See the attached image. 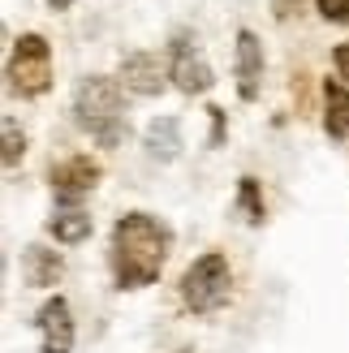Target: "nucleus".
I'll return each mask as SVG.
<instances>
[{"instance_id": "obj_1", "label": "nucleus", "mask_w": 349, "mask_h": 353, "mask_svg": "<svg viewBox=\"0 0 349 353\" xmlns=\"http://www.w3.org/2000/svg\"><path fill=\"white\" fill-rule=\"evenodd\" d=\"M172 233L147 211H130L112 228V272L121 289H143L164 272Z\"/></svg>"}, {"instance_id": "obj_2", "label": "nucleus", "mask_w": 349, "mask_h": 353, "mask_svg": "<svg viewBox=\"0 0 349 353\" xmlns=\"http://www.w3.org/2000/svg\"><path fill=\"white\" fill-rule=\"evenodd\" d=\"M126 103H121V82L112 78H86L74 95V121L95 138L99 147H117L126 138Z\"/></svg>"}, {"instance_id": "obj_3", "label": "nucleus", "mask_w": 349, "mask_h": 353, "mask_svg": "<svg viewBox=\"0 0 349 353\" xmlns=\"http://www.w3.org/2000/svg\"><path fill=\"white\" fill-rule=\"evenodd\" d=\"M229 293H233V272H229V259L224 254H203V259L190 263L186 276H181V297L195 314L220 310L229 302Z\"/></svg>"}, {"instance_id": "obj_4", "label": "nucleus", "mask_w": 349, "mask_h": 353, "mask_svg": "<svg viewBox=\"0 0 349 353\" xmlns=\"http://www.w3.org/2000/svg\"><path fill=\"white\" fill-rule=\"evenodd\" d=\"M9 86L17 95H43L52 86V48L43 34H22L13 43V57H9Z\"/></svg>"}, {"instance_id": "obj_5", "label": "nucleus", "mask_w": 349, "mask_h": 353, "mask_svg": "<svg viewBox=\"0 0 349 353\" xmlns=\"http://www.w3.org/2000/svg\"><path fill=\"white\" fill-rule=\"evenodd\" d=\"M168 74L172 82H177V91L186 95H203V91H212V65H207V57L195 48V39L190 34H172V43H168Z\"/></svg>"}, {"instance_id": "obj_6", "label": "nucleus", "mask_w": 349, "mask_h": 353, "mask_svg": "<svg viewBox=\"0 0 349 353\" xmlns=\"http://www.w3.org/2000/svg\"><path fill=\"white\" fill-rule=\"evenodd\" d=\"M164 78H172L168 69L160 65V57L155 52H130L126 61H121V86L134 95H160L164 91Z\"/></svg>"}, {"instance_id": "obj_7", "label": "nucleus", "mask_w": 349, "mask_h": 353, "mask_svg": "<svg viewBox=\"0 0 349 353\" xmlns=\"http://www.w3.org/2000/svg\"><path fill=\"white\" fill-rule=\"evenodd\" d=\"M95 185H99V164L91 155H74V160L52 168V190H57L61 203H78L82 194H91Z\"/></svg>"}, {"instance_id": "obj_8", "label": "nucleus", "mask_w": 349, "mask_h": 353, "mask_svg": "<svg viewBox=\"0 0 349 353\" xmlns=\"http://www.w3.org/2000/svg\"><path fill=\"white\" fill-rule=\"evenodd\" d=\"M259 86H263V43L255 30H237V95L259 99Z\"/></svg>"}, {"instance_id": "obj_9", "label": "nucleus", "mask_w": 349, "mask_h": 353, "mask_svg": "<svg viewBox=\"0 0 349 353\" xmlns=\"http://www.w3.org/2000/svg\"><path fill=\"white\" fill-rule=\"evenodd\" d=\"M39 336H43V353H69L74 349V319H69V302L52 297L39 310Z\"/></svg>"}, {"instance_id": "obj_10", "label": "nucleus", "mask_w": 349, "mask_h": 353, "mask_svg": "<svg viewBox=\"0 0 349 353\" xmlns=\"http://www.w3.org/2000/svg\"><path fill=\"white\" fill-rule=\"evenodd\" d=\"M65 272V263L57 250H43V245H26V254H22V280L30 289H48V285H57Z\"/></svg>"}, {"instance_id": "obj_11", "label": "nucleus", "mask_w": 349, "mask_h": 353, "mask_svg": "<svg viewBox=\"0 0 349 353\" xmlns=\"http://www.w3.org/2000/svg\"><path fill=\"white\" fill-rule=\"evenodd\" d=\"M323 99H328V112H323L328 138H349V86L328 82L323 86Z\"/></svg>"}, {"instance_id": "obj_12", "label": "nucleus", "mask_w": 349, "mask_h": 353, "mask_svg": "<svg viewBox=\"0 0 349 353\" xmlns=\"http://www.w3.org/2000/svg\"><path fill=\"white\" fill-rule=\"evenodd\" d=\"M147 151L155 155V160H177L181 151V125L172 117H160L147 125Z\"/></svg>"}, {"instance_id": "obj_13", "label": "nucleus", "mask_w": 349, "mask_h": 353, "mask_svg": "<svg viewBox=\"0 0 349 353\" xmlns=\"http://www.w3.org/2000/svg\"><path fill=\"white\" fill-rule=\"evenodd\" d=\"M48 233L57 237V241H65V245H74V241H86L91 237V216L86 211H57V216L48 220Z\"/></svg>"}, {"instance_id": "obj_14", "label": "nucleus", "mask_w": 349, "mask_h": 353, "mask_svg": "<svg viewBox=\"0 0 349 353\" xmlns=\"http://www.w3.org/2000/svg\"><path fill=\"white\" fill-rule=\"evenodd\" d=\"M237 211L246 224H263V194H259V181L255 176H241L237 185Z\"/></svg>"}, {"instance_id": "obj_15", "label": "nucleus", "mask_w": 349, "mask_h": 353, "mask_svg": "<svg viewBox=\"0 0 349 353\" xmlns=\"http://www.w3.org/2000/svg\"><path fill=\"white\" fill-rule=\"evenodd\" d=\"M22 155H26V138H22V130H17V121L5 117V168L13 172L17 164H22Z\"/></svg>"}, {"instance_id": "obj_16", "label": "nucleus", "mask_w": 349, "mask_h": 353, "mask_svg": "<svg viewBox=\"0 0 349 353\" xmlns=\"http://www.w3.org/2000/svg\"><path fill=\"white\" fill-rule=\"evenodd\" d=\"M319 13L328 22H349V0H319Z\"/></svg>"}, {"instance_id": "obj_17", "label": "nucleus", "mask_w": 349, "mask_h": 353, "mask_svg": "<svg viewBox=\"0 0 349 353\" xmlns=\"http://www.w3.org/2000/svg\"><path fill=\"white\" fill-rule=\"evenodd\" d=\"M332 61H337V74H341V78H349V43H341V48L332 52Z\"/></svg>"}, {"instance_id": "obj_18", "label": "nucleus", "mask_w": 349, "mask_h": 353, "mask_svg": "<svg viewBox=\"0 0 349 353\" xmlns=\"http://www.w3.org/2000/svg\"><path fill=\"white\" fill-rule=\"evenodd\" d=\"M48 5H52V9H69V5H74V0H48Z\"/></svg>"}]
</instances>
